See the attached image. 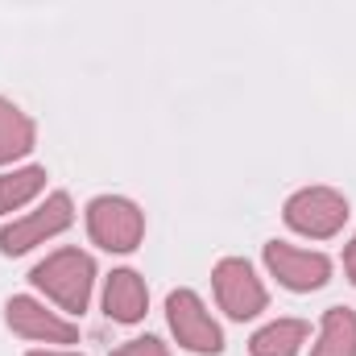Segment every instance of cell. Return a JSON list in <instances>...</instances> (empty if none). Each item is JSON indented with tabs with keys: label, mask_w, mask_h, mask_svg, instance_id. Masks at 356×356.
Segmentation results:
<instances>
[{
	"label": "cell",
	"mask_w": 356,
	"mask_h": 356,
	"mask_svg": "<svg viewBox=\"0 0 356 356\" xmlns=\"http://www.w3.org/2000/svg\"><path fill=\"white\" fill-rule=\"evenodd\" d=\"M29 286L42 290L63 315H83L95 290V261L83 249H54L29 269Z\"/></svg>",
	"instance_id": "obj_1"
},
{
	"label": "cell",
	"mask_w": 356,
	"mask_h": 356,
	"mask_svg": "<svg viewBox=\"0 0 356 356\" xmlns=\"http://www.w3.org/2000/svg\"><path fill=\"white\" fill-rule=\"evenodd\" d=\"M71 224H75V203H71V195H67V191H50L33 211L8 220V224L0 228V253H4V257H21V253H29V249H38V245L54 241V236L67 232Z\"/></svg>",
	"instance_id": "obj_2"
},
{
	"label": "cell",
	"mask_w": 356,
	"mask_h": 356,
	"mask_svg": "<svg viewBox=\"0 0 356 356\" xmlns=\"http://www.w3.org/2000/svg\"><path fill=\"white\" fill-rule=\"evenodd\" d=\"M348 199L332 186H302L282 203V220L290 232L307 236V241H332L344 224H348Z\"/></svg>",
	"instance_id": "obj_3"
},
{
	"label": "cell",
	"mask_w": 356,
	"mask_h": 356,
	"mask_svg": "<svg viewBox=\"0 0 356 356\" xmlns=\"http://www.w3.org/2000/svg\"><path fill=\"white\" fill-rule=\"evenodd\" d=\"M88 236L104 253H133L145 241V211L124 195H95L88 203Z\"/></svg>",
	"instance_id": "obj_4"
},
{
	"label": "cell",
	"mask_w": 356,
	"mask_h": 356,
	"mask_svg": "<svg viewBox=\"0 0 356 356\" xmlns=\"http://www.w3.org/2000/svg\"><path fill=\"white\" fill-rule=\"evenodd\" d=\"M166 323L175 332L178 348H186V353H195V356H220L224 353V332H220V323L211 319L207 302L195 290L178 286V290L166 294Z\"/></svg>",
	"instance_id": "obj_5"
},
{
	"label": "cell",
	"mask_w": 356,
	"mask_h": 356,
	"mask_svg": "<svg viewBox=\"0 0 356 356\" xmlns=\"http://www.w3.org/2000/svg\"><path fill=\"white\" fill-rule=\"evenodd\" d=\"M211 286H216V302L228 319L245 323V319H257L269 307V290L266 282L257 277V269L249 266L245 257H224L211 269Z\"/></svg>",
	"instance_id": "obj_6"
},
{
	"label": "cell",
	"mask_w": 356,
	"mask_h": 356,
	"mask_svg": "<svg viewBox=\"0 0 356 356\" xmlns=\"http://www.w3.org/2000/svg\"><path fill=\"white\" fill-rule=\"evenodd\" d=\"M4 323H8L13 336L33 340V344H79V323L50 311L33 294H13L4 302Z\"/></svg>",
	"instance_id": "obj_7"
},
{
	"label": "cell",
	"mask_w": 356,
	"mask_h": 356,
	"mask_svg": "<svg viewBox=\"0 0 356 356\" xmlns=\"http://www.w3.org/2000/svg\"><path fill=\"white\" fill-rule=\"evenodd\" d=\"M261 257H266L269 277H277V286H286L290 294H311V290H323L332 282V261L323 253H315V249L269 241Z\"/></svg>",
	"instance_id": "obj_8"
},
{
	"label": "cell",
	"mask_w": 356,
	"mask_h": 356,
	"mask_svg": "<svg viewBox=\"0 0 356 356\" xmlns=\"http://www.w3.org/2000/svg\"><path fill=\"white\" fill-rule=\"evenodd\" d=\"M149 311V290L137 269H112L104 282V315L112 323H141Z\"/></svg>",
	"instance_id": "obj_9"
},
{
	"label": "cell",
	"mask_w": 356,
	"mask_h": 356,
	"mask_svg": "<svg viewBox=\"0 0 356 356\" xmlns=\"http://www.w3.org/2000/svg\"><path fill=\"white\" fill-rule=\"evenodd\" d=\"M307 356H356V311L353 307H327L319 319V336Z\"/></svg>",
	"instance_id": "obj_10"
},
{
	"label": "cell",
	"mask_w": 356,
	"mask_h": 356,
	"mask_svg": "<svg viewBox=\"0 0 356 356\" xmlns=\"http://www.w3.org/2000/svg\"><path fill=\"white\" fill-rule=\"evenodd\" d=\"M33 145H38V129H33V120H29L13 99L0 95V166L29 158Z\"/></svg>",
	"instance_id": "obj_11"
},
{
	"label": "cell",
	"mask_w": 356,
	"mask_h": 356,
	"mask_svg": "<svg viewBox=\"0 0 356 356\" xmlns=\"http://www.w3.org/2000/svg\"><path fill=\"white\" fill-rule=\"evenodd\" d=\"M307 336H311V327L302 319H273V323L253 332L249 356H298Z\"/></svg>",
	"instance_id": "obj_12"
},
{
	"label": "cell",
	"mask_w": 356,
	"mask_h": 356,
	"mask_svg": "<svg viewBox=\"0 0 356 356\" xmlns=\"http://www.w3.org/2000/svg\"><path fill=\"white\" fill-rule=\"evenodd\" d=\"M46 191V166H13L0 170V216H13L29 207Z\"/></svg>",
	"instance_id": "obj_13"
},
{
	"label": "cell",
	"mask_w": 356,
	"mask_h": 356,
	"mask_svg": "<svg viewBox=\"0 0 356 356\" xmlns=\"http://www.w3.org/2000/svg\"><path fill=\"white\" fill-rule=\"evenodd\" d=\"M112 356H170V348L158 336H137V340H124L120 348H112Z\"/></svg>",
	"instance_id": "obj_14"
},
{
	"label": "cell",
	"mask_w": 356,
	"mask_h": 356,
	"mask_svg": "<svg viewBox=\"0 0 356 356\" xmlns=\"http://www.w3.org/2000/svg\"><path fill=\"white\" fill-rule=\"evenodd\" d=\"M344 273H348V282L356 286V236L348 241V249H344Z\"/></svg>",
	"instance_id": "obj_15"
},
{
	"label": "cell",
	"mask_w": 356,
	"mask_h": 356,
	"mask_svg": "<svg viewBox=\"0 0 356 356\" xmlns=\"http://www.w3.org/2000/svg\"><path fill=\"white\" fill-rule=\"evenodd\" d=\"M25 356H83V353H63V348H33V353Z\"/></svg>",
	"instance_id": "obj_16"
}]
</instances>
